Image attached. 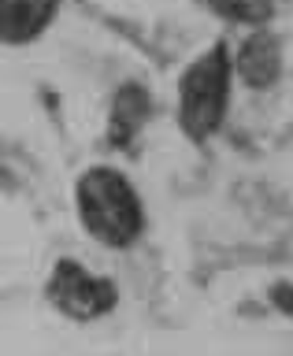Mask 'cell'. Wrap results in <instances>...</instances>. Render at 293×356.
I'll list each match as a JSON object with an SVG mask.
<instances>
[{
  "label": "cell",
  "mask_w": 293,
  "mask_h": 356,
  "mask_svg": "<svg viewBox=\"0 0 293 356\" xmlns=\"http://www.w3.org/2000/svg\"><path fill=\"white\" fill-rule=\"evenodd\" d=\"M230 74H234V63H230L227 44H212L182 74L178 122H182V130L193 141H208L219 130L223 115H227V100H230Z\"/></svg>",
  "instance_id": "2"
},
{
  "label": "cell",
  "mask_w": 293,
  "mask_h": 356,
  "mask_svg": "<svg viewBox=\"0 0 293 356\" xmlns=\"http://www.w3.org/2000/svg\"><path fill=\"white\" fill-rule=\"evenodd\" d=\"M56 4L60 0H0V41L26 44L41 38L56 15Z\"/></svg>",
  "instance_id": "4"
},
{
  "label": "cell",
  "mask_w": 293,
  "mask_h": 356,
  "mask_svg": "<svg viewBox=\"0 0 293 356\" xmlns=\"http://www.w3.org/2000/svg\"><path fill=\"white\" fill-rule=\"evenodd\" d=\"M149 119V97L141 86H122L116 89V104H111V122H108V141L111 145H130L141 122Z\"/></svg>",
  "instance_id": "6"
},
{
  "label": "cell",
  "mask_w": 293,
  "mask_h": 356,
  "mask_svg": "<svg viewBox=\"0 0 293 356\" xmlns=\"http://www.w3.org/2000/svg\"><path fill=\"white\" fill-rule=\"evenodd\" d=\"M74 200L82 227L111 249H127L145 227V211L134 186L111 167H89L74 186Z\"/></svg>",
  "instance_id": "1"
},
{
  "label": "cell",
  "mask_w": 293,
  "mask_h": 356,
  "mask_svg": "<svg viewBox=\"0 0 293 356\" xmlns=\"http://www.w3.org/2000/svg\"><path fill=\"white\" fill-rule=\"evenodd\" d=\"M275 300H278V308L293 312V289H290V286H278V289H275Z\"/></svg>",
  "instance_id": "7"
},
{
  "label": "cell",
  "mask_w": 293,
  "mask_h": 356,
  "mask_svg": "<svg viewBox=\"0 0 293 356\" xmlns=\"http://www.w3.org/2000/svg\"><path fill=\"white\" fill-rule=\"evenodd\" d=\"M49 300L71 319H100L116 308V286L108 278L89 275L82 264L60 260L49 278Z\"/></svg>",
  "instance_id": "3"
},
{
  "label": "cell",
  "mask_w": 293,
  "mask_h": 356,
  "mask_svg": "<svg viewBox=\"0 0 293 356\" xmlns=\"http://www.w3.org/2000/svg\"><path fill=\"white\" fill-rule=\"evenodd\" d=\"M234 71H238V78H241L245 86H253V89L271 86L275 78H278V71H283V52H278V41L271 38V33H253V38H245Z\"/></svg>",
  "instance_id": "5"
}]
</instances>
